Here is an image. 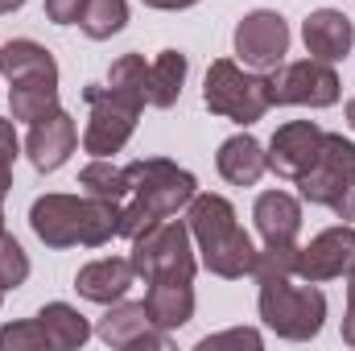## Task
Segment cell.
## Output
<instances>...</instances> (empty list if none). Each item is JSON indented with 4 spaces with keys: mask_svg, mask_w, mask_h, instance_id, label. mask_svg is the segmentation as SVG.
<instances>
[{
    "mask_svg": "<svg viewBox=\"0 0 355 351\" xmlns=\"http://www.w3.org/2000/svg\"><path fill=\"white\" fill-rule=\"evenodd\" d=\"M8 112H12V120L37 124L42 116L58 112V83H17V87H8Z\"/></svg>",
    "mask_w": 355,
    "mask_h": 351,
    "instance_id": "23",
    "label": "cell"
},
{
    "mask_svg": "<svg viewBox=\"0 0 355 351\" xmlns=\"http://www.w3.org/2000/svg\"><path fill=\"white\" fill-rule=\"evenodd\" d=\"M257 232L265 236V244H297L302 232V203L285 190H265L252 207Z\"/></svg>",
    "mask_w": 355,
    "mask_h": 351,
    "instance_id": "18",
    "label": "cell"
},
{
    "mask_svg": "<svg viewBox=\"0 0 355 351\" xmlns=\"http://www.w3.org/2000/svg\"><path fill=\"white\" fill-rule=\"evenodd\" d=\"M132 268L137 277H145V285L153 281H194L198 261L190 248V228L182 219H162L153 228H145L141 236H132Z\"/></svg>",
    "mask_w": 355,
    "mask_h": 351,
    "instance_id": "6",
    "label": "cell"
},
{
    "mask_svg": "<svg viewBox=\"0 0 355 351\" xmlns=\"http://www.w3.org/2000/svg\"><path fill=\"white\" fill-rule=\"evenodd\" d=\"M347 124L355 128V99H347Z\"/></svg>",
    "mask_w": 355,
    "mask_h": 351,
    "instance_id": "36",
    "label": "cell"
},
{
    "mask_svg": "<svg viewBox=\"0 0 355 351\" xmlns=\"http://www.w3.org/2000/svg\"><path fill=\"white\" fill-rule=\"evenodd\" d=\"M124 25H128V0H87V4H83L79 29H83L87 37H95V42L116 37Z\"/></svg>",
    "mask_w": 355,
    "mask_h": 351,
    "instance_id": "24",
    "label": "cell"
},
{
    "mask_svg": "<svg viewBox=\"0 0 355 351\" xmlns=\"http://www.w3.org/2000/svg\"><path fill=\"white\" fill-rule=\"evenodd\" d=\"M29 228L46 248H99L120 228V203L112 198H75V194H42L29 207Z\"/></svg>",
    "mask_w": 355,
    "mask_h": 351,
    "instance_id": "3",
    "label": "cell"
},
{
    "mask_svg": "<svg viewBox=\"0 0 355 351\" xmlns=\"http://www.w3.org/2000/svg\"><path fill=\"white\" fill-rule=\"evenodd\" d=\"M261 331H252V327H236V331H219V335H207L198 351H223V348H252L261 351Z\"/></svg>",
    "mask_w": 355,
    "mask_h": 351,
    "instance_id": "31",
    "label": "cell"
},
{
    "mask_svg": "<svg viewBox=\"0 0 355 351\" xmlns=\"http://www.w3.org/2000/svg\"><path fill=\"white\" fill-rule=\"evenodd\" d=\"M79 186L87 190L91 198H112V203H120V198H128V178L120 166H112L107 157H95L91 166L79 170Z\"/></svg>",
    "mask_w": 355,
    "mask_h": 351,
    "instance_id": "25",
    "label": "cell"
},
{
    "mask_svg": "<svg viewBox=\"0 0 355 351\" xmlns=\"http://www.w3.org/2000/svg\"><path fill=\"white\" fill-rule=\"evenodd\" d=\"M322 137H327V132H322L314 120H289V124H281V128L272 132L268 149H265L268 170L277 178L297 182V178L314 166V157H318V149H322Z\"/></svg>",
    "mask_w": 355,
    "mask_h": 351,
    "instance_id": "13",
    "label": "cell"
},
{
    "mask_svg": "<svg viewBox=\"0 0 355 351\" xmlns=\"http://www.w3.org/2000/svg\"><path fill=\"white\" fill-rule=\"evenodd\" d=\"M202 103L211 116H223L232 124H257L272 108V83L261 71H244L232 58H215L207 67Z\"/></svg>",
    "mask_w": 355,
    "mask_h": 351,
    "instance_id": "4",
    "label": "cell"
},
{
    "mask_svg": "<svg viewBox=\"0 0 355 351\" xmlns=\"http://www.w3.org/2000/svg\"><path fill=\"white\" fill-rule=\"evenodd\" d=\"M352 285H347V314H343V339L355 348V273L347 277Z\"/></svg>",
    "mask_w": 355,
    "mask_h": 351,
    "instance_id": "33",
    "label": "cell"
},
{
    "mask_svg": "<svg viewBox=\"0 0 355 351\" xmlns=\"http://www.w3.org/2000/svg\"><path fill=\"white\" fill-rule=\"evenodd\" d=\"M261 285V318L277 339L306 343L322 331L327 323V293L306 285H289V277H268Z\"/></svg>",
    "mask_w": 355,
    "mask_h": 351,
    "instance_id": "5",
    "label": "cell"
},
{
    "mask_svg": "<svg viewBox=\"0 0 355 351\" xmlns=\"http://www.w3.org/2000/svg\"><path fill=\"white\" fill-rule=\"evenodd\" d=\"M132 281H137V268H132L128 257H103V261H91V264L79 268L75 289H79V298H87V302L112 306V302H120V298L132 289Z\"/></svg>",
    "mask_w": 355,
    "mask_h": 351,
    "instance_id": "17",
    "label": "cell"
},
{
    "mask_svg": "<svg viewBox=\"0 0 355 351\" xmlns=\"http://www.w3.org/2000/svg\"><path fill=\"white\" fill-rule=\"evenodd\" d=\"M252 277L268 281V277H297V244H265V252H257Z\"/></svg>",
    "mask_w": 355,
    "mask_h": 351,
    "instance_id": "26",
    "label": "cell"
},
{
    "mask_svg": "<svg viewBox=\"0 0 355 351\" xmlns=\"http://www.w3.org/2000/svg\"><path fill=\"white\" fill-rule=\"evenodd\" d=\"M0 232H4V203H0Z\"/></svg>",
    "mask_w": 355,
    "mask_h": 351,
    "instance_id": "37",
    "label": "cell"
},
{
    "mask_svg": "<svg viewBox=\"0 0 355 351\" xmlns=\"http://www.w3.org/2000/svg\"><path fill=\"white\" fill-rule=\"evenodd\" d=\"M141 4L162 8V12H178V8H190V4H198V0H141Z\"/></svg>",
    "mask_w": 355,
    "mask_h": 351,
    "instance_id": "34",
    "label": "cell"
},
{
    "mask_svg": "<svg viewBox=\"0 0 355 351\" xmlns=\"http://www.w3.org/2000/svg\"><path fill=\"white\" fill-rule=\"evenodd\" d=\"M37 323L46 327L50 348L54 351H75V348H83V343L91 339V323L75 310V306H67V302L42 306V310H37Z\"/></svg>",
    "mask_w": 355,
    "mask_h": 351,
    "instance_id": "21",
    "label": "cell"
},
{
    "mask_svg": "<svg viewBox=\"0 0 355 351\" xmlns=\"http://www.w3.org/2000/svg\"><path fill=\"white\" fill-rule=\"evenodd\" d=\"M0 75L8 79V87L17 83H58V62L46 46L29 42V37H12L0 46Z\"/></svg>",
    "mask_w": 355,
    "mask_h": 351,
    "instance_id": "16",
    "label": "cell"
},
{
    "mask_svg": "<svg viewBox=\"0 0 355 351\" xmlns=\"http://www.w3.org/2000/svg\"><path fill=\"white\" fill-rule=\"evenodd\" d=\"M194 281H153L145 293V310L153 318V327L178 331L194 318Z\"/></svg>",
    "mask_w": 355,
    "mask_h": 351,
    "instance_id": "20",
    "label": "cell"
},
{
    "mask_svg": "<svg viewBox=\"0 0 355 351\" xmlns=\"http://www.w3.org/2000/svg\"><path fill=\"white\" fill-rule=\"evenodd\" d=\"M83 4H87V0H46V17H50L54 25H79Z\"/></svg>",
    "mask_w": 355,
    "mask_h": 351,
    "instance_id": "32",
    "label": "cell"
},
{
    "mask_svg": "<svg viewBox=\"0 0 355 351\" xmlns=\"http://www.w3.org/2000/svg\"><path fill=\"white\" fill-rule=\"evenodd\" d=\"M182 83H186V54L162 50L157 62H149V103L153 108H174L182 99Z\"/></svg>",
    "mask_w": 355,
    "mask_h": 351,
    "instance_id": "22",
    "label": "cell"
},
{
    "mask_svg": "<svg viewBox=\"0 0 355 351\" xmlns=\"http://www.w3.org/2000/svg\"><path fill=\"white\" fill-rule=\"evenodd\" d=\"M17 153H21L17 128H12V120L0 116V198L12 190V166H17Z\"/></svg>",
    "mask_w": 355,
    "mask_h": 351,
    "instance_id": "30",
    "label": "cell"
},
{
    "mask_svg": "<svg viewBox=\"0 0 355 351\" xmlns=\"http://www.w3.org/2000/svg\"><path fill=\"white\" fill-rule=\"evenodd\" d=\"M128 178V207H120V228L116 236H141L145 228L162 223L178 215L182 207H190V198L198 194V182L190 170H182L170 157H141L124 166Z\"/></svg>",
    "mask_w": 355,
    "mask_h": 351,
    "instance_id": "1",
    "label": "cell"
},
{
    "mask_svg": "<svg viewBox=\"0 0 355 351\" xmlns=\"http://www.w3.org/2000/svg\"><path fill=\"white\" fill-rule=\"evenodd\" d=\"M107 83L149 99V67H145V58H141V54H120V58L112 62V71H107Z\"/></svg>",
    "mask_w": 355,
    "mask_h": 351,
    "instance_id": "27",
    "label": "cell"
},
{
    "mask_svg": "<svg viewBox=\"0 0 355 351\" xmlns=\"http://www.w3.org/2000/svg\"><path fill=\"white\" fill-rule=\"evenodd\" d=\"M236 54L244 58V67L252 71H272L285 62L289 54V25L281 12L257 8L236 25Z\"/></svg>",
    "mask_w": 355,
    "mask_h": 351,
    "instance_id": "10",
    "label": "cell"
},
{
    "mask_svg": "<svg viewBox=\"0 0 355 351\" xmlns=\"http://www.w3.org/2000/svg\"><path fill=\"white\" fill-rule=\"evenodd\" d=\"M302 42H306V54L318 58V62H343L355 46V25L339 12V8H318L306 17L302 25Z\"/></svg>",
    "mask_w": 355,
    "mask_h": 351,
    "instance_id": "15",
    "label": "cell"
},
{
    "mask_svg": "<svg viewBox=\"0 0 355 351\" xmlns=\"http://www.w3.org/2000/svg\"><path fill=\"white\" fill-rule=\"evenodd\" d=\"M215 166H219L223 182H232V186H257L261 174L268 170L265 145H261L257 137H248V132L227 137V141L219 145V153H215Z\"/></svg>",
    "mask_w": 355,
    "mask_h": 351,
    "instance_id": "19",
    "label": "cell"
},
{
    "mask_svg": "<svg viewBox=\"0 0 355 351\" xmlns=\"http://www.w3.org/2000/svg\"><path fill=\"white\" fill-rule=\"evenodd\" d=\"M0 351H54L50 348V335L37 318L29 323H8L0 327Z\"/></svg>",
    "mask_w": 355,
    "mask_h": 351,
    "instance_id": "28",
    "label": "cell"
},
{
    "mask_svg": "<svg viewBox=\"0 0 355 351\" xmlns=\"http://www.w3.org/2000/svg\"><path fill=\"white\" fill-rule=\"evenodd\" d=\"M83 99L91 108V120L83 128V149L91 157H112L128 145V137L137 132V120H141V108L149 103L145 95H132V91L120 87H83Z\"/></svg>",
    "mask_w": 355,
    "mask_h": 351,
    "instance_id": "7",
    "label": "cell"
},
{
    "mask_svg": "<svg viewBox=\"0 0 355 351\" xmlns=\"http://www.w3.org/2000/svg\"><path fill=\"white\" fill-rule=\"evenodd\" d=\"M302 198L314 207H331L339 219H352V194H355V145L339 132L322 137V149L314 166L297 178Z\"/></svg>",
    "mask_w": 355,
    "mask_h": 351,
    "instance_id": "8",
    "label": "cell"
},
{
    "mask_svg": "<svg viewBox=\"0 0 355 351\" xmlns=\"http://www.w3.org/2000/svg\"><path fill=\"white\" fill-rule=\"evenodd\" d=\"M95 335L107 343V348H120V351H137V348H153V351H170V331L153 327L145 302H112L107 314L99 318Z\"/></svg>",
    "mask_w": 355,
    "mask_h": 351,
    "instance_id": "11",
    "label": "cell"
},
{
    "mask_svg": "<svg viewBox=\"0 0 355 351\" xmlns=\"http://www.w3.org/2000/svg\"><path fill=\"white\" fill-rule=\"evenodd\" d=\"M268 83H272V103L331 108V103H339V95H343V83H339L335 67H331V62H318V58H302V62L272 67Z\"/></svg>",
    "mask_w": 355,
    "mask_h": 351,
    "instance_id": "9",
    "label": "cell"
},
{
    "mask_svg": "<svg viewBox=\"0 0 355 351\" xmlns=\"http://www.w3.org/2000/svg\"><path fill=\"white\" fill-rule=\"evenodd\" d=\"M355 273V228H327L318 232L306 248H297V277L318 285V281H335V277H352Z\"/></svg>",
    "mask_w": 355,
    "mask_h": 351,
    "instance_id": "12",
    "label": "cell"
},
{
    "mask_svg": "<svg viewBox=\"0 0 355 351\" xmlns=\"http://www.w3.org/2000/svg\"><path fill=\"white\" fill-rule=\"evenodd\" d=\"M21 4H25V0H0V17H4V12H17Z\"/></svg>",
    "mask_w": 355,
    "mask_h": 351,
    "instance_id": "35",
    "label": "cell"
},
{
    "mask_svg": "<svg viewBox=\"0 0 355 351\" xmlns=\"http://www.w3.org/2000/svg\"><path fill=\"white\" fill-rule=\"evenodd\" d=\"M352 219H355V194H352Z\"/></svg>",
    "mask_w": 355,
    "mask_h": 351,
    "instance_id": "38",
    "label": "cell"
},
{
    "mask_svg": "<svg viewBox=\"0 0 355 351\" xmlns=\"http://www.w3.org/2000/svg\"><path fill=\"white\" fill-rule=\"evenodd\" d=\"M25 277H29V257H25V248H21L8 232H0V293L25 285Z\"/></svg>",
    "mask_w": 355,
    "mask_h": 351,
    "instance_id": "29",
    "label": "cell"
},
{
    "mask_svg": "<svg viewBox=\"0 0 355 351\" xmlns=\"http://www.w3.org/2000/svg\"><path fill=\"white\" fill-rule=\"evenodd\" d=\"M190 240L198 244V264L223 281H240L252 277L257 248L248 240V232L236 219V207L223 194H194L190 198V215H186Z\"/></svg>",
    "mask_w": 355,
    "mask_h": 351,
    "instance_id": "2",
    "label": "cell"
},
{
    "mask_svg": "<svg viewBox=\"0 0 355 351\" xmlns=\"http://www.w3.org/2000/svg\"><path fill=\"white\" fill-rule=\"evenodd\" d=\"M75 145H79V128H75L71 112H62V108L50 112V116H42L37 124H29V137H25V153H29V162H33L37 174L62 170L71 162Z\"/></svg>",
    "mask_w": 355,
    "mask_h": 351,
    "instance_id": "14",
    "label": "cell"
}]
</instances>
